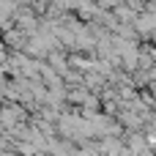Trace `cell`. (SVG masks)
Returning <instances> with one entry per match:
<instances>
[{"mask_svg": "<svg viewBox=\"0 0 156 156\" xmlns=\"http://www.w3.org/2000/svg\"><path fill=\"white\" fill-rule=\"evenodd\" d=\"M112 14H115V19H118L121 25H132V22L137 19V11H134V8H129L126 3H118V5H112Z\"/></svg>", "mask_w": 156, "mask_h": 156, "instance_id": "obj_1", "label": "cell"}, {"mask_svg": "<svg viewBox=\"0 0 156 156\" xmlns=\"http://www.w3.org/2000/svg\"><path fill=\"white\" fill-rule=\"evenodd\" d=\"M71 99H74V101H85V90H77V93H71Z\"/></svg>", "mask_w": 156, "mask_h": 156, "instance_id": "obj_3", "label": "cell"}, {"mask_svg": "<svg viewBox=\"0 0 156 156\" xmlns=\"http://www.w3.org/2000/svg\"><path fill=\"white\" fill-rule=\"evenodd\" d=\"M85 82H88V85H90L93 90H99V88L104 85V80H101V74H88V77H85Z\"/></svg>", "mask_w": 156, "mask_h": 156, "instance_id": "obj_2", "label": "cell"}]
</instances>
